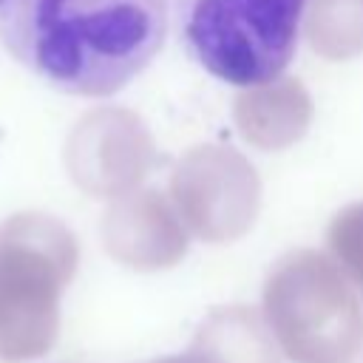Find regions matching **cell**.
<instances>
[{
    "mask_svg": "<svg viewBox=\"0 0 363 363\" xmlns=\"http://www.w3.org/2000/svg\"><path fill=\"white\" fill-rule=\"evenodd\" d=\"M170 0H6L11 57L65 94L122 91L162 51Z\"/></svg>",
    "mask_w": 363,
    "mask_h": 363,
    "instance_id": "1",
    "label": "cell"
},
{
    "mask_svg": "<svg viewBox=\"0 0 363 363\" xmlns=\"http://www.w3.org/2000/svg\"><path fill=\"white\" fill-rule=\"evenodd\" d=\"M261 318L292 363H354L363 349L360 298L323 252L298 250L275 264Z\"/></svg>",
    "mask_w": 363,
    "mask_h": 363,
    "instance_id": "2",
    "label": "cell"
},
{
    "mask_svg": "<svg viewBox=\"0 0 363 363\" xmlns=\"http://www.w3.org/2000/svg\"><path fill=\"white\" fill-rule=\"evenodd\" d=\"M309 0H170L187 54L230 85H264L292 62Z\"/></svg>",
    "mask_w": 363,
    "mask_h": 363,
    "instance_id": "3",
    "label": "cell"
},
{
    "mask_svg": "<svg viewBox=\"0 0 363 363\" xmlns=\"http://www.w3.org/2000/svg\"><path fill=\"white\" fill-rule=\"evenodd\" d=\"M74 267L77 244L62 224L23 216L0 230V360H31L54 346Z\"/></svg>",
    "mask_w": 363,
    "mask_h": 363,
    "instance_id": "4",
    "label": "cell"
},
{
    "mask_svg": "<svg viewBox=\"0 0 363 363\" xmlns=\"http://www.w3.org/2000/svg\"><path fill=\"white\" fill-rule=\"evenodd\" d=\"M156 363H281L264 318L247 306H227L207 315L196 340L176 357Z\"/></svg>",
    "mask_w": 363,
    "mask_h": 363,
    "instance_id": "5",
    "label": "cell"
},
{
    "mask_svg": "<svg viewBox=\"0 0 363 363\" xmlns=\"http://www.w3.org/2000/svg\"><path fill=\"white\" fill-rule=\"evenodd\" d=\"M329 250L343 275L363 292V204L343 210L329 227Z\"/></svg>",
    "mask_w": 363,
    "mask_h": 363,
    "instance_id": "6",
    "label": "cell"
},
{
    "mask_svg": "<svg viewBox=\"0 0 363 363\" xmlns=\"http://www.w3.org/2000/svg\"><path fill=\"white\" fill-rule=\"evenodd\" d=\"M3 3H6V0H0V31H3Z\"/></svg>",
    "mask_w": 363,
    "mask_h": 363,
    "instance_id": "7",
    "label": "cell"
}]
</instances>
